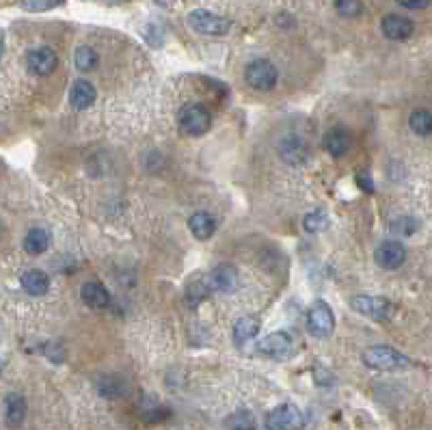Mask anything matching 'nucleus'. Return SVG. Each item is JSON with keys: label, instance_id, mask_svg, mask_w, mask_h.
Here are the masks:
<instances>
[{"label": "nucleus", "instance_id": "f257e3e1", "mask_svg": "<svg viewBox=\"0 0 432 430\" xmlns=\"http://www.w3.org/2000/svg\"><path fill=\"white\" fill-rule=\"evenodd\" d=\"M363 364L372 370H404L411 366V359L392 346H372L363 353Z\"/></svg>", "mask_w": 432, "mask_h": 430}, {"label": "nucleus", "instance_id": "f03ea898", "mask_svg": "<svg viewBox=\"0 0 432 430\" xmlns=\"http://www.w3.org/2000/svg\"><path fill=\"white\" fill-rule=\"evenodd\" d=\"M177 121H179V128L184 134H191V137H201V134H206L210 130L212 115L203 104L193 102V104H186L184 108L179 110Z\"/></svg>", "mask_w": 432, "mask_h": 430}, {"label": "nucleus", "instance_id": "7ed1b4c3", "mask_svg": "<svg viewBox=\"0 0 432 430\" xmlns=\"http://www.w3.org/2000/svg\"><path fill=\"white\" fill-rule=\"evenodd\" d=\"M303 426H305V415L294 404H279L264 420L266 430H301Z\"/></svg>", "mask_w": 432, "mask_h": 430}, {"label": "nucleus", "instance_id": "20e7f679", "mask_svg": "<svg viewBox=\"0 0 432 430\" xmlns=\"http://www.w3.org/2000/svg\"><path fill=\"white\" fill-rule=\"evenodd\" d=\"M244 80L248 87L255 89V91H270V89L277 84V70L270 61L258 59L246 65Z\"/></svg>", "mask_w": 432, "mask_h": 430}, {"label": "nucleus", "instance_id": "39448f33", "mask_svg": "<svg viewBox=\"0 0 432 430\" xmlns=\"http://www.w3.org/2000/svg\"><path fill=\"white\" fill-rule=\"evenodd\" d=\"M188 24L201 35H225L232 29V22L227 17H221L206 9H195L188 13Z\"/></svg>", "mask_w": 432, "mask_h": 430}, {"label": "nucleus", "instance_id": "423d86ee", "mask_svg": "<svg viewBox=\"0 0 432 430\" xmlns=\"http://www.w3.org/2000/svg\"><path fill=\"white\" fill-rule=\"evenodd\" d=\"M307 329L313 337H329L335 329V313L325 301H315L307 313Z\"/></svg>", "mask_w": 432, "mask_h": 430}, {"label": "nucleus", "instance_id": "0eeeda50", "mask_svg": "<svg viewBox=\"0 0 432 430\" xmlns=\"http://www.w3.org/2000/svg\"><path fill=\"white\" fill-rule=\"evenodd\" d=\"M350 305L357 313H363V316H368V318L378 320V322L389 320L392 313H394V305L382 297H366V294H363V297H355L350 301Z\"/></svg>", "mask_w": 432, "mask_h": 430}, {"label": "nucleus", "instance_id": "6e6552de", "mask_svg": "<svg viewBox=\"0 0 432 430\" xmlns=\"http://www.w3.org/2000/svg\"><path fill=\"white\" fill-rule=\"evenodd\" d=\"M292 344H294V339L290 333L275 331V333L266 335L264 339H260L255 350H258V355L268 357V359H285L292 353Z\"/></svg>", "mask_w": 432, "mask_h": 430}, {"label": "nucleus", "instance_id": "1a4fd4ad", "mask_svg": "<svg viewBox=\"0 0 432 430\" xmlns=\"http://www.w3.org/2000/svg\"><path fill=\"white\" fill-rule=\"evenodd\" d=\"M27 63H29V70L35 74V76H50L57 65H59V57L52 48L48 46H39V48H33L29 54H27Z\"/></svg>", "mask_w": 432, "mask_h": 430}, {"label": "nucleus", "instance_id": "9d476101", "mask_svg": "<svg viewBox=\"0 0 432 430\" xmlns=\"http://www.w3.org/2000/svg\"><path fill=\"white\" fill-rule=\"evenodd\" d=\"M206 283L210 292H218V294H232L238 288V273L234 266H216L210 275H206Z\"/></svg>", "mask_w": 432, "mask_h": 430}, {"label": "nucleus", "instance_id": "9b49d317", "mask_svg": "<svg viewBox=\"0 0 432 430\" xmlns=\"http://www.w3.org/2000/svg\"><path fill=\"white\" fill-rule=\"evenodd\" d=\"M376 264L385 270H396L406 262V249L398 240H385L376 249Z\"/></svg>", "mask_w": 432, "mask_h": 430}, {"label": "nucleus", "instance_id": "f8f14e48", "mask_svg": "<svg viewBox=\"0 0 432 430\" xmlns=\"http://www.w3.org/2000/svg\"><path fill=\"white\" fill-rule=\"evenodd\" d=\"M380 29H382V35L392 39V41H404L413 35V22L404 17V15H385L382 22H380Z\"/></svg>", "mask_w": 432, "mask_h": 430}, {"label": "nucleus", "instance_id": "ddd939ff", "mask_svg": "<svg viewBox=\"0 0 432 430\" xmlns=\"http://www.w3.org/2000/svg\"><path fill=\"white\" fill-rule=\"evenodd\" d=\"M279 156H281L283 163H288L292 167H299V165H305V161H307V147L301 139L288 137L279 145Z\"/></svg>", "mask_w": 432, "mask_h": 430}, {"label": "nucleus", "instance_id": "4468645a", "mask_svg": "<svg viewBox=\"0 0 432 430\" xmlns=\"http://www.w3.org/2000/svg\"><path fill=\"white\" fill-rule=\"evenodd\" d=\"M350 145H352V137H350L348 130H344V128H333V130L327 132V137H325V149H327L331 156L339 158V156L348 154Z\"/></svg>", "mask_w": 432, "mask_h": 430}, {"label": "nucleus", "instance_id": "2eb2a0df", "mask_svg": "<svg viewBox=\"0 0 432 430\" xmlns=\"http://www.w3.org/2000/svg\"><path fill=\"white\" fill-rule=\"evenodd\" d=\"M96 98H98V91L89 80H76L70 91V102L76 110H87L89 106H94Z\"/></svg>", "mask_w": 432, "mask_h": 430}, {"label": "nucleus", "instance_id": "dca6fc26", "mask_svg": "<svg viewBox=\"0 0 432 430\" xmlns=\"http://www.w3.org/2000/svg\"><path fill=\"white\" fill-rule=\"evenodd\" d=\"M27 420V400L20 394H11L7 396L5 402V422L9 428H20Z\"/></svg>", "mask_w": 432, "mask_h": 430}, {"label": "nucleus", "instance_id": "f3484780", "mask_svg": "<svg viewBox=\"0 0 432 430\" xmlns=\"http://www.w3.org/2000/svg\"><path fill=\"white\" fill-rule=\"evenodd\" d=\"M20 283L31 294V297H43V294L48 292V288H50L48 275H45L43 270H37V268L27 270V273L20 277Z\"/></svg>", "mask_w": 432, "mask_h": 430}, {"label": "nucleus", "instance_id": "a211bd4d", "mask_svg": "<svg viewBox=\"0 0 432 430\" xmlns=\"http://www.w3.org/2000/svg\"><path fill=\"white\" fill-rule=\"evenodd\" d=\"M188 228L193 232L195 238L199 240H208L212 238V234L216 232V218L210 212H195L188 218Z\"/></svg>", "mask_w": 432, "mask_h": 430}, {"label": "nucleus", "instance_id": "6ab92c4d", "mask_svg": "<svg viewBox=\"0 0 432 430\" xmlns=\"http://www.w3.org/2000/svg\"><path fill=\"white\" fill-rule=\"evenodd\" d=\"M80 297H82V301H84L89 307H94V309H104V307L110 305V294H108V290H106L102 283H96V281L84 283L82 290H80Z\"/></svg>", "mask_w": 432, "mask_h": 430}, {"label": "nucleus", "instance_id": "aec40b11", "mask_svg": "<svg viewBox=\"0 0 432 430\" xmlns=\"http://www.w3.org/2000/svg\"><path fill=\"white\" fill-rule=\"evenodd\" d=\"M98 394L100 396H104V398H119V396H124L126 392H128V385H126V380L124 378H119V376H115V374H106V376H102V378H98Z\"/></svg>", "mask_w": 432, "mask_h": 430}, {"label": "nucleus", "instance_id": "412c9836", "mask_svg": "<svg viewBox=\"0 0 432 430\" xmlns=\"http://www.w3.org/2000/svg\"><path fill=\"white\" fill-rule=\"evenodd\" d=\"M48 246H50V236L41 228H33L24 238V249H27V253H31V255L45 253L48 251Z\"/></svg>", "mask_w": 432, "mask_h": 430}, {"label": "nucleus", "instance_id": "4be33fe9", "mask_svg": "<svg viewBox=\"0 0 432 430\" xmlns=\"http://www.w3.org/2000/svg\"><path fill=\"white\" fill-rule=\"evenodd\" d=\"M260 331V322L255 318H251V316H244V318H240L236 325H234V339H236V344H246V342H251V339L258 335Z\"/></svg>", "mask_w": 432, "mask_h": 430}, {"label": "nucleus", "instance_id": "5701e85b", "mask_svg": "<svg viewBox=\"0 0 432 430\" xmlns=\"http://www.w3.org/2000/svg\"><path fill=\"white\" fill-rule=\"evenodd\" d=\"M408 126L419 137H428L432 134V112L430 110H413L408 117Z\"/></svg>", "mask_w": 432, "mask_h": 430}, {"label": "nucleus", "instance_id": "b1692460", "mask_svg": "<svg viewBox=\"0 0 432 430\" xmlns=\"http://www.w3.org/2000/svg\"><path fill=\"white\" fill-rule=\"evenodd\" d=\"M303 228L305 232L309 234H320L329 228V212L322 210V208H318L313 212H309L305 218H303Z\"/></svg>", "mask_w": 432, "mask_h": 430}, {"label": "nucleus", "instance_id": "393cba45", "mask_svg": "<svg viewBox=\"0 0 432 430\" xmlns=\"http://www.w3.org/2000/svg\"><path fill=\"white\" fill-rule=\"evenodd\" d=\"M74 63H76V67H78L80 72H91V70H96V67H98L100 57H98V52L91 46H80L76 50Z\"/></svg>", "mask_w": 432, "mask_h": 430}, {"label": "nucleus", "instance_id": "a878e982", "mask_svg": "<svg viewBox=\"0 0 432 430\" xmlns=\"http://www.w3.org/2000/svg\"><path fill=\"white\" fill-rule=\"evenodd\" d=\"M227 430H255V417L251 411H236L225 420Z\"/></svg>", "mask_w": 432, "mask_h": 430}, {"label": "nucleus", "instance_id": "bb28decb", "mask_svg": "<svg viewBox=\"0 0 432 430\" xmlns=\"http://www.w3.org/2000/svg\"><path fill=\"white\" fill-rule=\"evenodd\" d=\"M419 230V221L413 216H396L389 223V232L396 236H413Z\"/></svg>", "mask_w": 432, "mask_h": 430}, {"label": "nucleus", "instance_id": "cd10ccee", "mask_svg": "<svg viewBox=\"0 0 432 430\" xmlns=\"http://www.w3.org/2000/svg\"><path fill=\"white\" fill-rule=\"evenodd\" d=\"M335 9L342 17H357L363 11L361 0H335Z\"/></svg>", "mask_w": 432, "mask_h": 430}, {"label": "nucleus", "instance_id": "c85d7f7f", "mask_svg": "<svg viewBox=\"0 0 432 430\" xmlns=\"http://www.w3.org/2000/svg\"><path fill=\"white\" fill-rule=\"evenodd\" d=\"M59 5H63V0H22V7H24L27 11H33V13L50 11Z\"/></svg>", "mask_w": 432, "mask_h": 430}, {"label": "nucleus", "instance_id": "c756f323", "mask_svg": "<svg viewBox=\"0 0 432 430\" xmlns=\"http://www.w3.org/2000/svg\"><path fill=\"white\" fill-rule=\"evenodd\" d=\"M396 3L406 7V9H424V7H428L430 0H396Z\"/></svg>", "mask_w": 432, "mask_h": 430}, {"label": "nucleus", "instance_id": "7c9ffc66", "mask_svg": "<svg viewBox=\"0 0 432 430\" xmlns=\"http://www.w3.org/2000/svg\"><path fill=\"white\" fill-rule=\"evenodd\" d=\"M158 5H163V7H173L175 5V0H156Z\"/></svg>", "mask_w": 432, "mask_h": 430}, {"label": "nucleus", "instance_id": "2f4dec72", "mask_svg": "<svg viewBox=\"0 0 432 430\" xmlns=\"http://www.w3.org/2000/svg\"><path fill=\"white\" fill-rule=\"evenodd\" d=\"M104 3H124V0H104Z\"/></svg>", "mask_w": 432, "mask_h": 430}]
</instances>
